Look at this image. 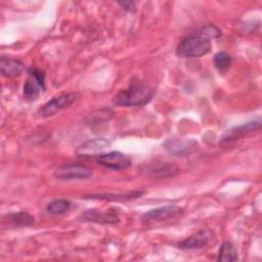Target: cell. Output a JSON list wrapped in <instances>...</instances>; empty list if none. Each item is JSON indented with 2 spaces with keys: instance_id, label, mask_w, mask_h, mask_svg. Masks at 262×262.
<instances>
[{
  "instance_id": "cell-1",
  "label": "cell",
  "mask_w": 262,
  "mask_h": 262,
  "mask_svg": "<svg viewBox=\"0 0 262 262\" xmlns=\"http://www.w3.org/2000/svg\"><path fill=\"white\" fill-rule=\"evenodd\" d=\"M155 91L139 80L131 82L128 88L122 90L114 97V103L121 106H141L152 98Z\"/></svg>"
},
{
  "instance_id": "cell-2",
  "label": "cell",
  "mask_w": 262,
  "mask_h": 262,
  "mask_svg": "<svg viewBox=\"0 0 262 262\" xmlns=\"http://www.w3.org/2000/svg\"><path fill=\"white\" fill-rule=\"evenodd\" d=\"M210 50L211 42L209 39L200 35H192L180 41L176 47V55L183 58L200 57L209 53Z\"/></svg>"
},
{
  "instance_id": "cell-3",
  "label": "cell",
  "mask_w": 262,
  "mask_h": 262,
  "mask_svg": "<svg viewBox=\"0 0 262 262\" xmlns=\"http://www.w3.org/2000/svg\"><path fill=\"white\" fill-rule=\"evenodd\" d=\"M28 74L24 84V96L29 100H36L45 90V75L36 68H30Z\"/></svg>"
},
{
  "instance_id": "cell-4",
  "label": "cell",
  "mask_w": 262,
  "mask_h": 262,
  "mask_svg": "<svg viewBox=\"0 0 262 262\" xmlns=\"http://www.w3.org/2000/svg\"><path fill=\"white\" fill-rule=\"evenodd\" d=\"M260 128H261V120L260 119L250 121V122L244 123L242 125L234 126L221 135L220 144H225L232 140L238 139L245 135H248V134H251L253 132L260 130Z\"/></svg>"
},
{
  "instance_id": "cell-5",
  "label": "cell",
  "mask_w": 262,
  "mask_h": 262,
  "mask_svg": "<svg viewBox=\"0 0 262 262\" xmlns=\"http://www.w3.org/2000/svg\"><path fill=\"white\" fill-rule=\"evenodd\" d=\"M199 143L194 139H183L179 137H172L165 141L164 147L172 155L187 156L198 149Z\"/></svg>"
},
{
  "instance_id": "cell-6",
  "label": "cell",
  "mask_w": 262,
  "mask_h": 262,
  "mask_svg": "<svg viewBox=\"0 0 262 262\" xmlns=\"http://www.w3.org/2000/svg\"><path fill=\"white\" fill-rule=\"evenodd\" d=\"M91 176V170L80 164H66L58 167L54 172V177L60 180L84 179Z\"/></svg>"
},
{
  "instance_id": "cell-7",
  "label": "cell",
  "mask_w": 262,
  "mask_h": 262,
  "mask_svg": "<svg viewBox=\"0 0 262 262\" xmlns=\"http://www.w3.org/2000/svg\"><path fill=\"white\" fill-rule=\"evenodd\" d=\"M76 100V94L74 93H67L61 94L58 96L53 97L49 101H47L39 111L38 114L42 117H48L52 116L55 113L59 112L60 110H63L71 105Z\"/></svg>"
},
{
  "instance_id": "cell-8",
  "label": "cell",
  "mask_w": 262,
  "mask_h": 262,
  "mask_svg": "<svg viewBox=\"0 0 262 262\" xmlns=\"http://www.w3.org/2000/svg\"><path fill=\"white\" fill-rule=\"evenodd\" d=\"M182 212L183 210L176 205H167V206L156 208L145 212L141 216V220L143 222L163 221V220H168L170 218H174L182 214Z\"/></svg>"
},
{
  "instance_id": "cell-9",
  "label": "cell",
  "mask_w": 262,
  "mask_h": 262,
  "mask_svg": "<svg viewBox=\"0 0 262 262\" xmlns=\"http://www.w3.org/2000/svg\"><path fill=\"white\" fill-rule=\"evenodd\" d=\"M111 142L105 138H93L83 142L76 149V155L79 157H94L100 156L103 151L110 148Z\"/></svg>"
},
{
  "instance_id": "cell-10",
  "label": "cell",
  "mask_w": 262,
  "mask_h": 262,
  "mask_svg": "<svg viewBox=\"0 0 262 262\" xmlns=\"http://www.w3.org/2000/svg\"><path fill=\"white\" fill-rule=\"evenodd\" d=\"M97 162L110 169L125 170L131 167V160L121 151H110L98 157Z\"/></svg>"
},
{
  "instance_id": "cell-11",
  "label": "cell",
  "mask_w": 262,
  "mask_h": 262,
  "mask_svg": "<svg viewBox=\"0 0 262 262\" xmlns=\"http://www.w3.org/2000/svg\"><path fill=\"white\" fill-rule=\"evenodd\" d=\"M80 219L86 222H95V223H102V224H115V223H118L120 220L116 213L103 212L96 209H90L85 211L80 216Z\"/></svg>"
},
{
  "instance_id": "cell-12",
  "label": "cell",
  "mask_w": 262,
  "mask_h": 262,
  "mask_svg": "<svg viewBox=\"0 0 262 262\" xmlns=\"http://www.w3.org/2000/svg\"><path fill=\"white\" fill-rule=\"evenodd\" d=\"M0 70L4 77H14L19 75L25 70V64L17 59L1 56L0 58Z\"/></svg>"
},
{
  "instance_id": "cell-13",
  "label": "cell",
  "mask_w": 262,
  "mask_h": 262,
  "mask_svg": "<svg viewBox=\"0 0 262 262\" xmlns=\"http://www.w3.org/2000/svg\"><path fill=\"white\" fill-rule=\"evenodd\" d=\"M210 238V233L207 230H201L189 237L185 238L179 244V248L183 250H190V249H198L204 247Z\"/></svg>"
},
{
  "instance_id": "cell-14",
  "label": "cell",
  "mask_w": 262,
  "mask_h": 262,
  "mask_svg": "<svg viewBox=\"0 0 262 262\" xmlns=\"http://www.w3.org/2000/svg\"><path fill=\"white\" fill-rule=\"evenodd\" d=\"M143 191H132L127 193H99L84 195V199L103 200V201H130L139 198Z\"/></svg>"
},
{
  "instance_id": "cell-15",
  "label": "cell",
  "mask_w": 262,
  "mask_h": 262,
  "mask_svg": "<svg viewBox=\"0 0 262 262\" xmlns=\"http://www.w3.org/2000/svg\"><path fill=\"white\" fill-rule=\"evenodd\" d=\"M6 218H7V221H9V223H11L13 226H16V227L29 226L35 222V218L27 212L11 213L7 215Z\"/></svg>"
},
{
  "instance_id": "cell-16",
  "label": "cell",
  "mask_w": 262,
  "mask_h": 262,
  "mask_svg": "<svg viewBox=\"0 0 262 262\" xmlns=\"http://www.w3.org/2000/svg\"><path fill=\"white\" fill-rule=\"evenodd\" d=\"M218 261H236L237 251L230 242H224L220 247L218 254Z\"/></svg>"
},
{
  "instance_id": "cell-17",
  "label": "cell",
  "mask_w": 262,
  "mask_h": 262,
  "mask_svg": "<svg viewBox=\"0 0 262 262\" xmlns=\"http://www.w3.org/2000/svg\"><path fill=\"white\" fill-rule=\"evenodd\" d=\"M71 202L64 199H60V200H54L52 202H50L47 205V212H49L50 214L56 215V214H62L68 212L71 209Z\"/></svg>"
},
{
  "instance_id": "cell-18",
  "label": "cell",
  "mask_w": 262,
  "mask_h": 262,
  "mask_svg": "<svg viewBox=\"0 0 262 262\" xmlns=\"http://www.w3.org/2000/svg\"><path fill=\"white\" fill-rule=\"evenodd\" d=\"M231 56L224 51H219L214 55V64L221 72L227 70L231 64Z\"/></svg>"
},
{
  "instance_id": "cell-19",
  "label": "cell",
  "mask_w": 262,
  "mask_h": 262,
  "mask_svg": "<svg viewBox=\"0 0 262 262\" xmlns=\"http://www.w3.org/2000/svg\"><path fill=\"white\" fill-rule=\"evenodd\" d=\"M177 171H178V169L173 165L172 166L171 165H161L158 168H152L150 170V173L155 177H166V176L173 175Z\"/></svg>"
},
{
  "instance_id": "cell-20",
  "label": "cell",
  "mask_w": 262,
  "mask_h": 262,
  "mask_svg": "<svg viewBox=\"0 0 262 262\" xmlns=\"http://www.w3.org/2000/svg\"><path fill=\"white\" fill-rule=\"evenodd\" d=\"M199 35L203 36V37H205L207 39H209V38H217V37H219L221 35V31L217 27H215L213 25H208V26H206V27H204V28H202L200 30Z\"/></svg>"
},
{
  "instance_id": "cell-21",
  "label": "cell",
  "mask_w": 262,
  "mask_h": 262,
  "mask_svg": "<svg viewBox=\"0 0 262 262\" xmlns=\"http://www.w3.org/2000/svg\"><path fill=\"white\" fill-rule=\"evenodd\" d=\"M118 4L126 11L129 12H134L135 11V4L132 1H123V2H118Z\"/></svg>"
}]
</instances>
